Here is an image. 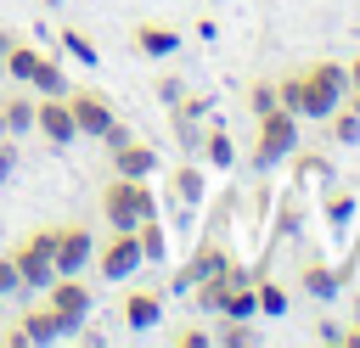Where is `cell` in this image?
<instances>
[{
	"instance_id": "obj_1",
	"label": "cell",
	"mask_w": 360,
	"mask_h": 348,
	"mask_svg": "<svg viewBox=\"0 0 360 348\" xmlns=\"http://www.w3.org/2000/svg\"><path fill=\"white\" fill-rule=\"evenodd\" d=\"M276 101L298 118H326L349 101V67L343 62H309L304 73H287L276 84Z\"/></svg>"
},
{
	"instance_id": "obj_2",
	"label": "cell",
	"mask_w": 360,
	"mask_h": 348,
	"mask_svg": "<svg viewBox=\"0 0 360 348\" xmlns=\"http://www.w3.org/2000/svg\"><path fill=\"white\" fill-rule=\"evenodd\" d=\"M152 213H158V196H152L146 180L112 174V180L101 185V219H107V230H135V225L152 219Z\"/></svg>"
},
{
	"instance_id": "obj_3",
	"label": "cell",
	"mask_w": 360,
	"mask_h": 348,
	"mask_svg": "<svg viewBox=\"0 0 360 348\" xmlns=\"http://www.w3.org/2000/svg\"><path fill=\"white\" fill-rule=\"evenodd\" d=\"M6 73L22 84V90H39V95H56V90H68V79H62V67L45 56V51H34V39H11V51H6Z\"/></svg>"
},
{
	"instance_id": "obj_4",
	"label": "cell",
	"mask_w": 360,
	"mask_h": 348,
	"mask_svg": "<svg viewBox=\"0 0 360 348\" xmlns=\"http://www.w3.org/2000/svg\"><path fill=\"white\" fill-rule=\"evenodd\" d=\"M298 152V112L287 107H270L259 118V140H253V168H276L281 157Z\"/></svg>"
},
{
	"instance_id": "obj_5",
	"label": "cell",
	"mask_w": 360,
	"mask_h": 348,
	"mask_svg": "<svg viewBox=\"0 0 360 348\" xmlns=\"http://www.w3.org/2000/svg\"><path fill=\"white\" fill-rule=\"evenodd\" d=\"M51 258H56V275H79L96 258V230L90 225H51Z\"/></svg>"
},
{
	"instance_id": "obj_6",
	"label": "cell",
	"mask_w": 360,
	"mask_h": 348,
	"mask_svg": "<svg viewBox=\"0 0 360 348\" xmlns=\"http://www.w3.org/2000/svg\"><path fill=\"white\" fill-rule=\"evenodd\" d=\"M34 135H45L51 146H73V140H79V123H73V107H68L62 90L34 101Z\"/></svg>"
},
{
	"instance_id": "obj_7",
	"label": "cell",
	"mask_w": 360,
	"mask_h": 348,
	"mask_svg": "<svg viewBox=\"0 0 360 348\" xmlns=\"http://www.w3.org/2000/svg\"><path fill=\"white\" fill-rule=\"evenodd\" d=\"M17 275H22V286H51L56 281V258H51V225L45 230H34L28 241H17Z\"/></svg>"
},
{
	"instance_id": "obj_8",
	"label": "cell",
	"mask_w": 360,
	"mask_h": 348,
	"mask_svg": "<svg viewBox=\"0 0 360 348\" xmlns=\"http://www.w3.org/2000/svg\"><path fill=\"white\" fill-rule=\"evenodd\" d=\"M146 258H141V241H135V230H112L101 247H96V269L107 275V281H124V275H135Z\"/></svg>"
},
{
	"instance_id": "obj_9",
	"label": "cell",
	"mask_w": 360,
	"mask_h": 348,
	"mask_svg": "<svg viewBox=\"0 0 360 348\" xmlns=\"http://www.w3.org/2000/svg\"><path fill=\"white\" fill-rule=\"evenodd\" d=\"M45 292H51L45 303H51V309L68 320V331H79V320H90V286H84L79 275H56Z\"/></svg>"
},
{
	"instance_id": "obj_10",
	"label": "cell",
	"mask_w": 360,
	"mask_h": 348,
	"mask_svg": "<svg viewBox=\"0 0 360 348\" xmlns=\"http://www.w3.org/2000/svg\"><path fill=\"white\" fill-rule=\"evenodd\" d=\"M68 95V107H73V123H79V135H107L112 129V107H107V95L101 90H62Z\"/></svg>"
},
{
	"instance_id": "obj_11",
	"label": "cell",
	"mask_w": 360,
	"mask_h": 348,
	"mask_svg": "<svg viewBox=\"0 0 360 348\" xmlns=\"http://www.w3.org/2000/svg\"><path fill=\"white\" fill-rule=\"evenodd\" d=\"M112 174H124V180H152V174H158V152L129 135V140L112 146Z\"/></svg>"
},
{
	"instance_id": "obj_12",
	"label": "cell",
	"mask_w": 360,
	"mask_h": 348,
	"mask_svg": "<svg viewBox=\"0 0 360 348\" xmlns=\"http://www.w3.org/2000/svg\"><path fill=\"white\" fill-rule=\"evenodd\" d=\"M231 264H236V258H231V253H225L219 241H197V253H191V264L180 269V286L191 292L197 281H214V275H225Z\"/></svg>"
},
{
	"instance_id": "obj_13",
	"label": "cell",
	"mask_w": 360,
	"mask_h": 348,
	"mask_svg": "<svg viewBox=\"0 0 360 348\" xmlns=\"http://www.w3.org/2000/svg\"><path fill=\"white\" fill-rule=\"evenodd\" d=\"M17 331H22V342H62V337H73V331H68V320H62L51 303H45V309H22Z\"/></svg>"
},
{
	"instance_id": "obj_14",
	"label": "cell",
	"mask_w": 360,
	"mask_h": 348,
	"mask_svg": "<svg viewBox=\"0 0 360 348\" xmlns=\"http://www.w3.org/2000/svg\"><path fill=\"white\" fill-rule=\"evenodd\" d=\"M174 140H180V152H202V101H191V95L174 101Z\"/></svg>"
},
{
	"instance_id": "obj_15",
	"label": "cell",
	"mask_w": 360,
	"mask_h": 348,
	"mask_svg": "<svg viewBox=\"0 0 360 348\" xmlns=\"http://www.w3.org/2000/svg\"><path fill=\"white\" fill-rule=\"evenodd\" d=\"M129 39H135L141 56H174V51H180V34H174L169 22H135Z\"/></svg>"
},
{
	"instance_id": "obj_16",
	"label": "cell",
	"mask_w": 360,
	"mask_h": 348,
	"mask_svg": "<svg viewBox=\"0 0 360 348\" xmlns=\"http://www.w3.org/2000/svg\"><path fill=\"white\" fill-rule=\"evenodd\" d=\"M163 320V292H129L124 297V326L129 331H152Z\"/></svg>"
},
{
	"instance_id": "obj_17",
	"label": "cell",
	"mask_w": 360,
	"mask_h": 348,
	"mask_svg": "<svg viewBox=\"0 0 360 348\" xmlns=\"http://www.w3.org/2000/svg\"><path fill=\"white\" fill-rule=\"evenodd\" d=\"M0 112H6V135H28L34 129V95H0Z\"/></svg>"
},
{
	"instance_id": "obj_18",
	"label": "cell",
	"mask_w": 360,
	"mask_h": 348,
	"mask_svg": "<svg viewBox=\"0 0 360 348\" xmlns=\"http://www.w3.org/2000/svg\"><path fill=\"white\" fill-rule=\"evenodd\" d=\"M169 185H174V196H180L186 208H197V202H202V191H208V185H202V168H197V163H180Z\"/></svg>"
},
{
	"instance_id": "obj_19",
	"label": "cell",
	"mask_w": 360,
	"mask_h": 348,
	"mask_svg": "<svg viewBox=\"0 0 360 348\" xmlns=\"http://www.w3.org/2000/svg\"><path fill=\"white\" fill-rule=\"evenodd\" d=\"M259 331H253V320H236V314H219V326L208 331V342H225V348H242V342H253Z\"/></svg>"
},
{
	"instance_id": "obj_20",
	"label": "cell",
	"mask_w": 360,
	"mask_h": 348,
	"mask_svg": "<svg viewBox=\"0 0 360 348\" xmlns=\"http://www.w3.org/2000/svg\"><path fill=\"white\" fill-rule=\"evenodd\" d=\"M219 314H236V320H253V314H259V292H253V281H242V286H231V292H225V303H219Z\"/></svg>"
},
{
	"instance_id": "obj_21",
	"label": "cell",
	"mask_w": 360,
	"mask_h": 348,
	"mask_svg": "<svg viewBox=\"0 0 360 348\" xmlns=\"http://www.w3.org/2000/svg\"><path fill=\"white\" fill-rule=\"evenodd\" d=\"M62 51H68L73 62H84V67H96V62H101V51H96V39H90L84 28H62Z\"/></svg>"
},
{
	"instance_id": "obj_22",
	"label": "cell",
	"mask_w": 360,
	"mask_h": 348,
	"mask_svg": "<svg viewBox=\"0 0 360 348\" xmlns=\"http://www.w3.org/2000/svg\"><path fill=\"white\" fill-rule=\"evenodd\" d=\"M326 118H332V140H338V146H360V112H354L349 101H343L338 112H326Z\"/></svg>"
},
{
	"instance_id": "obj_23",
	"label": "cell",
	"mask_w": 360,
	"mask_h": 348,
	"mask_svg": "<svg viewBox=\"0 0 360 348\" xmlns=\"http://www.w3.org/2000/svg\"><path fill=\"white\" fill-rule=\"evenodd\" d=\"M202 157H208L214 168H231V163H236V146H231V135H225V129H208V135H202Z\"/></svg>"
},
{
	"instance_id": "obj_24",
	"label": "cell",
	"mask_w": 360,
	"mask_h": 348,
	"mask_svg": "<svg viewBox=\"0 0 360 348\" xmlns=\"http://www.w3.org/2000/svg\"><path fill=\"white\" fill-rule=\"evenodd\" d=\"M135 241H141V258H163V247H169V241H163V225H158V213L135 225Z\"/></svg>"
},
{
	"instance_id": "obj_25",
	"label": "cell",
	"mask_w": 360,
	"mask_h": 348,
	"mask_svg": "<svg viewBox=\"0 0 360 348\" xmlns=\"http://www.w3.org/2000/svg\"><path fill=\"white\" fill-rule=\"evenodd\" d=\"M304 286H309L315 297H332V292L343 286V275H338V269H326V264H309V269H304Z\"/></svg>"
},
{
	"instance_id": "obj_26",
	"label": "cell",
	"mask_w": 360,
	"mask_h": 348,
	"mask_svg": "<svg viewBox=\"0 0 360 348\" xmlns=\"http://www.w3.org/2000/svg\"><path fill=\"white\" fill-rule=\"evenodd\" d=\"M253 292H259V314H287V292L276 281H253Z\"/></svg>"
},
{
	"instance_id": "obj_27",
	"label": "cell",
	"mask_w": 360,
	"mask_h": 348,
	"mask_svg": "<svg viewBox=\"0 0 360 348\" xmlns=\"http://www.w3.org/2000/svg\"><path fill=\"white\" fill-rule=\"evenodd\" d=\"M270 107H281V101H276V84H253V90H248V112L264 118Z\"/></svg>"
},
{
	"instance_id": "obj_28",
	"label": "cell",
	"mask_w": 360,
	"mask_h": 348,
	"mask_svg": "<svg viewBox=\"0 0 360 348\" xmlns=\"http://www.w3.org/2000/svg\"><path fill=\"white\" fill-rule=\"evenodd\" d=\"M6 292H22V275H17V258H11V253L0 258V297H6Z\"/></svg>"
},
{
	"instance_id": "obj_29",
	"label": "cell",
	"mask_w": 360,
	"mask_h": 348,
	"mask_svg": "<svg viewBox=\"0 0 360 348\" xmlns=\"http://www.w3.org/2000/svg\"><path fill=\"white\" fill-rule=\"evenodd\" d=\"M11 174H17V140H11V135H0V185H6Z\"/></svg>"
},
{
	"instance_id": "obj_30",
	"label": "cell",
	"mask_w": 360,
	"mask_h": 348,
	"mask_svg": "<svg viewBox=\"0 0 360 348\" xmlns=\"http://www.w3.org/2000/svg\"><path fill=\"white\" fill-rule=\"evenodd\" d=\"M208 342V331L202 326H186V331H174V348H202Z\"/></svg>"
},
{
	"instance_id": "obj_31",
	"label": "cell",
	"mask_w": 360,
	"mask_h": 348,
	"mask_svg": "<svg viewBox=\"0 0 360 348\" xmlns=\"http://www.w3.org/2000/svg\"><path fill=\"white\" fill-rule=\"evenodd\" d=\"M326 213H332V225H343V219L354 213V202H349V196H326Z\"/></svg>"
},
{
	"instance_id": "obj_32",
	"label": "cell",
	"mask_w": 360,
	"mask_h": 348,
	"mask_svg": "<svg viewBox=\"0 0 360 348\" xmlns=\"http://www.w3.org/2000/svg\"><path fill=\"white\" fill-rule=\"evenodd\" d=\"M180 95H186V90H180V84H174V79H163V90H158V101H169V107H174V101H180Z\"/></svg>"
},
{
	"instance_id": "obj_33",
	"label": "cell",
	"mask_w": 360,
	"mask_h": 348,
	"mask_svg": "<svg viewBox=\"0 0 360 348\" xmlns=\"http://www.w3.org/2000/svg\"><path fill=\"white\" fill-rule=\"evenodd\" d=\"M11 39H17V34H11V28H0V73H6V51H11Z\"/></svg>"
},
{
	"instance_id": "obj_34",
	"label": "cell",
	"mask_w": 360,
	"mask_h": 348,
	"mask_svg": "<svg viewBox=\"0 0 360 348\" xmlns=\"http://www.w3.org/2000/svg\"><path fill=\"white\" fill-rule=\"evenodd\" d=\"M354 84H360V56L349 62V90H354Z\"/></svg>"
},
{
	"instance_id": "obj_35",
	"label": "cell",
	"mask_w": 360,
	"mask_h": 348,
	"mask_svg": "<svg viewBox=\"0 0 360 348\" xmlns=\"http://www.w3.org/2000/svg\"><path fill=\"white\" fill-rule=\"evenodd\" d=\"M343 342H354V348H360V326H349V331H343Z\"/></svg>"
},
{
	"instance_id": "obj_36",
	"label": "cell",
	"mask_w": 360,
	"mask_h": 348,
	"mask_svg": "<svg viewBox=\"0 0 360 348\" xmlns=\"http://www.w3.org/2000/svg\"><path fill=\"white\" fill-rule=\"evenodd\" d=\"M349 107H354V112H360V84H354V90H349Z\"/></svg>"
},
{
	"instance_id": "obj_37",
	"label": "cell",
	"mask_w": 360,
	"mask_h": 348,
	"mask_svg": "<svg viewBox=\"0 0 360 348\" xmlns=\"http://www.w3.org/2000/svg\"><path fill=\"white\" fill-rule=\"evenodd\" d=\"M0 135H6V112H0Z\"/></svg>"
},
{
	"instance_id": "obj_38",
	"label": "cell",
	"mask_w": 360,
	"mask_h": 348,
	"mask_svg": "<svg viewBox=\"0 0 360 348\" xmlns=\"http://www.w3.org/2000/svg\"><path fill=\"white\" fill-rule=\"evenodd\" d=\"M45 6H62V0H45Z\"/></svg>"
}]
</instances>
